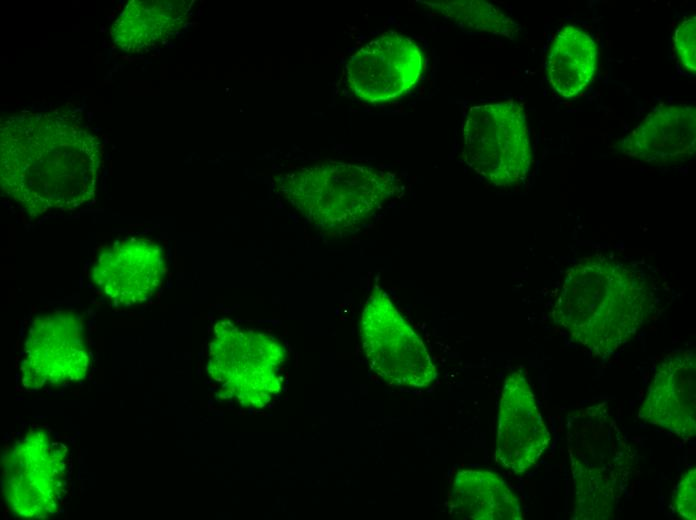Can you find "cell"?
<instances>
[{
  "instance_id": "obj_1",
  "label": "cell",
  "mask_w": 696,
  "mask_h": 520,
  "mask_svg": "<svg viewBox=\"0 0 696 520\" xmlns=\"http://www.w3.org/2000/svg\"><path fill=\"white\" fill-rule=\"evenodd\" d=\"M97 137L68 114L21 113L1 126V190L34 216L74 210L95 193Z\"/></svg>"
},
{
  "instance_id": "obj_2",
  "label": "cell",
  "mask_w": 696,
  "mask_h": 520,
  "mask_svg": "<svg viewBox=\"0 0 696 520\" xmlns=\"http://www.w3.org/2000/svg\"><path fill=\"white\" fill-rule=\"evenodd\" d=\"M651 304V289L640 271L593 255L566 271L553 318L573 341L604 359L633 338Z\"/></svg>"
},
{
  "instance_id": "obj_3",
  "label": "cell",
  "mask_w": 696,
  "mask_h": 520,
  "mask_svg": "<svg viewBox=\"0 0 696 520\" xmlns=\"http://www.w3.org/2000/svg\"><path fill=\"white\" fill-rule=\"evenodd\" d=\"M274 181L311 226L332 234L360 226L399 189L392 173L333 160L295 169Z\"/></svg>"
},
{
  "instance_id": "obj_4",
  "label": "cell",
  "mask_w": 696,
  "mask_h": 520,
  "mask_svg": "<svg viewBox=\"0 0 696 520\" xmlns=\"http://www.w3.org/2000/svg\"><path fill=\"white\" fill-rule=\"evenodd\" d=\"M566 442L573 478V519L615 515L634 465V451L605 403L571 412Z\"/></svg>"
},
{
  "instance_id": "obj_5",
  "label": "cell",
  "mask_w": 696,
  "mask_h": 520,
  "mask_svg": "<svg viewBox=\"0 0 696 520\" xmlns=\"http://www.w3.org/2000/svg\"><path fill=\"white\" fill-rule=\"evenodd\" d=\"M66 447L49 432L33 428L16 440L2 460V492L17 517L45 519L57 513L67 488Z\"/></svg>"
},
{
  "instance_id": "obj_6",
  "label": "cell",
  "mask_w": 696,
  "mask_h": 520,
  "mask_svg": "<svg viewBox=\"0 0 696 520\" xmlns=\"http://www.w3.org/2000/svg\"><path fill=\"white\" fill-rule=\"evenodd\" d=\"M462 139L466 164L493 185L515 186L526 178L531 143L519 104L507 101L471 107L465 116Z\"/></svg>"
},
{
  "instance_id": "obj_7",
  "label": "cell",
  "mask_w": 696,
  "mask_h": 520,
  "mask_svg": "<svg viewBox=\"0 0 696 520\" xmlns=\"http://www.w3.org/2000/svg\"><path fill=\"white\" fill-rule=\"evenodd\" d=\"M284 359L282 345L272 336L221 320L214 326L207 370L223 394L262 407L280 389L277 372Z\"/></svg>"
},
{
  "instance_id": "obj_8",
  "label": "cell",
  "mask_w": 696,
  "mask_h": 520,
  "mask_svg": "<svg viewBox=\"0 0 696 520\" xmlns=\"http://www.w3.org/2000/svg\"><path fill=\"white\" fill-rule=\"evenodd\" d=\"M360 335L371 371L386 384L422 388L436 379L424 342L380 287L366 301Z\"/></svg>"
},
{
  "instance_id": "obj_9",
  "label": "cell",
  "mask_w": 696,
  "mask_h": 520,
  "mask_svg": "<svg viewBox=\"0 0 696 520\" xmlns=\"http://www.w3.org/2000/svg\"><path fill=\"white\" fill-rule=\"evenodd\" d=\"M88 367L89 350L80 315L58 311L33 320L20 366L24 388L36 391L78 382Z\"/></svg>"
},
{
  "instance_id": "obj_10",
  "label": "cell",
  "mask_w": 696,
  "mask_h": 520,
  "mask_svg": "<svg viewBox=\"0 0 696 520\" xmlns=\"http://www.w3.org/2000/svg\"><path fill=\"white\" fill-rule=\"evenodd\" d=\"M423 70L419 46L409 37L387 32L357 50L346 64L353 94L369 103L402 97L418 83Z\"/></svg>"
},
{
  "instance_id": "obj_11",
  "label": "cell",
  "mask_w": 696,
  "mask_h": 520,
  "mask_svg": "<svg viewBox=\"0 0 696 520\" xmlns=\"http://www.w3.org/2000/svg\"><path fill=\"white\" fill-rule=\"evenodd\" d=\"M164 272L163 251L155 241L128 237L100 250L90 276L110 302L129 307L148 301L160 287Z\"/></svg>"
},
{
  "instance_id": "obj_12",
  "label": "cell",
  "mask_w": 696,
  "mask_h": 520,
  "mask_svg": "<svg viewBox=\"0 0 696 520\" xmlns=\"http://www.w3.org/2000/svg\"><path fill=\"white\" fill-rule=\"evenodd\" d=\"M550 438L526 375L512 372L500 398L496 461L515 474L524 473L547 450Z\"/></svg>"
},
{
  "instance_id": "obj_13",
  "label": "cell",
  "mask_w": 696,
  "mask_h": 520,
  "mask_svg": "<svg viewBox=\"0 0 696 520\" xmlns=\"http://www.w3.org/2000/svg\"><path fill=\"white\" fill-rule=\"evenodd\" d=\"M639 417L688 441L696 432L694 350L669 354L654 372Z\"/></svg>"
},
{
  "instance_id": "obj_14",
  "label": "cell",
  "mask_w": 696,
  "mask_h": 520,
  "mask_svg": "<svg viewBox=\"0 0 696 520\" xmlns=\"http://www.w3.org/2000/svg\"><path fill=\"white\" fill-rule=\"evenodd\" d=\"M696 148V110L689 105L656 108L620 143L621 152L648 163L688 160Z\"/></svg>"
},
{
  "instance_id": "obj_15",
  "label": "cell",
  "mask_w": 696,
  "mask_h": 520,
  "mask_svg": "<svg viewBox=\"0 0 696 520\" xmlns=\"http://www.w3.org/2000/svg\"><path fill=\"white\" fill-rule=\"evenodd\" d=\"M448 499L450 514L459 519H523L518 497L498 474L491 471H458L452 480Z\"/></svg>"
},
{
  "instance_id": "obj_16",
  "label": "cell",
  "mask_w": 696,
  "mask_h": 520,
  "mask_svg": "<svg viewBox=\"0 0 696 520\" xmlns=\"http://www.w3.org/2000/svg\"><path fill=\"white\" fill-rule=\"evenodd\" d=\"M189 1H130L111 28L114 43L122 50L138 53L178 30L190 9Z\"/></svg>"
},
{
  "instance_id": "obj_17",
  "label": "cell",
  "mask_w": 696,
  "mask_h": 520,
  "mask_svg": "<svg viewBox=\"0 0 696 520\" xmlns=\"http://www.w3.org/2000/svg\"><path fill=\"white\" fill-rule=\"evenodd\" d=\"M596 65V47L589 34L566 26L557 34L546 62L553 89L564 98L579 94L591 81Z\"/></svg>"
},
{
  "instance_id": "obj_18",
  "label": "cell",
  "mask_w": 696,
  "mask_h": 520,
  "mask_svg": "<svg viewBox=\"0 0 696 520\" xmlns=\"http://www.w3.org/2000/svg\"><path fill=\"white\" fill-rule=\"evenodd\" d=\"M438 14L450 19L457 25L477 31L513 38L520 26L505 15L498 7L485 1H422Z\"/></svg>"
},
{
  "instance_id": "obj_19",
  "label": "cell",
  "mask_w": 696,
  "mask_h": 520,
  "mask_svg": "<svg viewBox=\"0 0 696 520\" xmlns=\"http://www.w3.org/2000/svg\"><path fill=\"white\" fill-rule=\"evenodd\" d=\"M672 507L682 518H696V469L687 470L675 487L672 497Z\"/></svg>"
},
{
  "instance_id": "obj_20",
  "label": "cell",
  "mask_w": 696,
  "mask_h": 520,
  "mask_svg": "<svg viewBox=\"0 0 696 520\" xmlns=\"http://www.w3.org/2000/svg\"><path fill=\"white\" fill-rule=\"evenodd\" d=\"M696 18L682 21L675 31V47L682 65L691 73L696 70Z\"/></svg>"
}]
</instances>
